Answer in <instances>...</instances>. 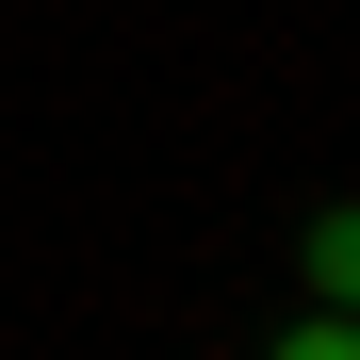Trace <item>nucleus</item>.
<instances>
[{
    "mask_svg": "<svg viewBox=\"0 0 360 360\" xmlns=\"http://www.w3.org/2000/svg\"><path fill=\"white\" fill-rule=\"evenodd\" d=\"M311 295L360 311V213H311Z\"/></svg>",
    "mask_w": 360,
    "mask_h": 360,
    "instance_id": "1",
    "label": "nucleus"
},
{
    "mask_svg": "<svg viewBox=\"0 0 360 360\" xmlns=\"http://www.w3.org/2000/svg\"><path fill=\"white\" fill-rule=\"evenodd\" d=\"M278 360H360V311H311V328H295Z\"/></svg>",
    "mask_w": 360,
    "mask_h": 360,
    "instance_id": "2",
    "label": "nucleus"
}]
</instances>
